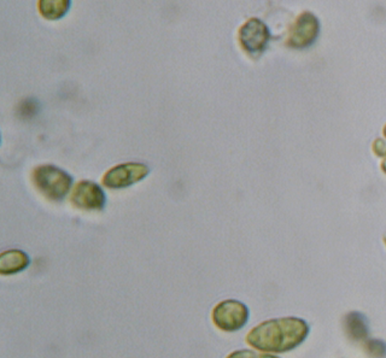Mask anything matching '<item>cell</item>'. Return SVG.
Listing matches in <instances>:
<instances>
[{"label": "cell", "instance_id": "obj_1", "mask_svg": "<svg viewBox=\"0 0 386 358\" xmlns=\"http://www.w3.org/2000/svg\"><path fill=\"white\" fill-rule=\"evenodd\" d=\"M310 328L299 317H283L262 322L247 335V343L263 352L281 354L304 343Z\"/></svg>", "mask_w": 386, "mask_h": 358}, {"label": "cell", "instance_id": "obj_2", "mask_svg": "<svg viewBox=\"0 0 386 358\" xmlns=\"http://www.w3.org/2000/svg\"><path fill=\"white\" fill-rule=\"evenodd\" d=\"M32 181L45 198L61 202L70 191L73 177L55 165H40L33 170Z\"/></svg>", "mask_w": 386, "mask_h": 358}, {"label": "cell", "instance_id": "obj_3", "mask_svg": "<svg viewBox=\"0 0 386 358\" xmlns=\"http://www.w3.org/2000/svg\"><path fill=\"white\" fill-rule=\"evenodd\" d=\"M250 312L244 303L236 299H227L219 303L213 309L211 319L219 330L225 332H237L245 327Z\"/></svg>", "mask_w": 386, "mask_h": 358}, {"label": "cell", "instance_id": "obj_4", "mask_svg": "<svg viewBox=\"0 0 386 358\" xmlns=\"http://www.w3.org/2000/svg\"><path fill=\"white\" fill-rule=\"evenodd\" d=\"M150 169L143 163H125L112 168L103 177V185L107 188L120 190L132 186L149 175Z\"/></svg>", "mask_w": 386, "mask_h": 358}, {"label": "cell", "instance_id": "obj_5", "mask_svg": "<svg viewBox=\"0 0 386 358\" xmlns=\"http://www.w3.org/2000/svg\"><path fill=\"white\" fill-rule=\"evenodd\" d=\"M70 203L80 210L98 211L105 206L107 195L97 184L82 180L75 185L70 195Z\"/></svg>", "mask_w": 386, "mask_h": 358}, {"label": "cell", "instance_id": "obj_6", "mask_svg": "<svg viewBox=\"0 0 386 358\" xmlns=\"http://www.w3.org/2000/svg\"><path fill=\"white\" fill-rule=\"evenodd\" d=\"M270 39V30L260 19L247 21L239 30L240 46L252 56H258L265 51Z\"/></svg>", "mask_w": 386, "mask_h": 358}, {"label": "cell", "instance_id": "obj_7", "mask_svg": "<svg viewBox=\"0 0 386 358\" xmlns=\"http://www.w3.org/2000/svg\"><path fill=\"white\" fill-rule=\"evenodd\" d=\"M319 34V22L309 12L298 17L292 29L290 30L288 46L293 48H306L310 46Z\"/></svg>", "mask_w": 386, "mask_h": 358}, {"label": "cell", "instance_id": "obj_8", "mask_svg": "<svg viewBox=\"0 0 386 358\" xmlns=\"http://www.w3.org/2000/svg\"><path fill=\"white\" fill-rule=\"evenodd\" d=\"M30 265V258L21 250H9L0 255V274L12 275L24 271Z\"/></svg>", "mask_w": 386, "mask_h": 358}, {"label": "cell", "instance_id": "obj_9", "mask_svg": "<svg viewBox=\"0 0 386 358\" xmlns=\"http://www.w3.org/2000/svg\"><path fill=\"white\" fill-rule=\"evenodd\" d=\"M345 333L354 341H363L369 335V323L362 312H350L343 320Z\"/></svg>", "mask_w": 386, "mask_h": 358}, {"label": "cell", "instance_id": "obj_10", "mask_svg": "<svg viewBox=\"0 0 386 358\" xmlns=\"http://www.w3.org/2000/svg\"><path fill=\"white\" fill-rule=\"evenodd\" d=\"M69 9L70 0H39V11L49 21L63 19Z\"/></svg>", "mask_w": 386, "mask_h": 358}, {"label": "cell", "instance_id": "obj_11", "mask_svg": "<svg viewBox=\"0 0 386 358\" xmlns=\"http://www.w3.org/2000/svg\"><path fill=\"white\" fill-rule=\"evenodd\" d=\"M365 351L369 357L384 358L386 356V343L382 339L366 340Z\"/></svg>", "mask_w": 386, "mask_h": 358}, {"label": "cell", "instance_id": "obj_12", "mask_svg": "<svg viewBox=\"0 0 386 358\" xmlns=\"http://www.w3.org/2000/svg\"><path fill=\"white\" fill-rule=\"evenodd\" d=\"M226 358H280L270 354H258L252 350H238L232 354L228 355Z\"/></svg>", "mask_w": 386, "mask_h": 358}, {"label": "cell", "instance_id": "obj_13", "mask_svg": "<svg viewBox=\"0 0 386 358\" xmlns=\"http://www.w3.org/2000/svg\"><path fill=\"white\" fill-rule=\"evenodd\" d=\"M372 150L374 154L378 156V157H380V159L386 157V140L380 139V138L374 140V143H373L372 145Z\"/></svg>", "mask_w": 386, "mask_h": 358}, {"label": "cell", "instance_id": "obj_14", "mask_svg": "<svg viewBox=\"0 0 386 358\" xmlns=\"http://www.w3.org/2000/svg\"><path fill=\"white\" fill-rule=\"evenodd\" d=\"M380 168H382L383 172L386 174V157L383 159L382 163H380Z\"/></svg>", "mask_w": 386, "mask_h": 358}, {"label": "cell", "instance_id": "obj_15", "mask_svg": "<svg viewBox=\"0 0 386 358\" xmlns=\"http://www.w3.org/2000/svg\"><path fill=\"white\" fill-rule=\"evenodd\" d=\"M383 134H384V136H385L386 139V125L385 127H384V129H383Z\"/></svg>", "mask_w": 386, "mask_h": 358}, {"label": "cell", "instance_id": "obj_16", "mask_svg": "<svg viewBox=\"0 0 386 358\" xmlns=\"http://www.w3.org/2000/svg\"><path fill=\"white\" fill-rule=\"evenodd\" d=\"M383 242H384V244H385L386 247V233L385 234H384V237H383Z\"/></svg>", "mask_w": 386, "mask_h": 358}]
</instances>
